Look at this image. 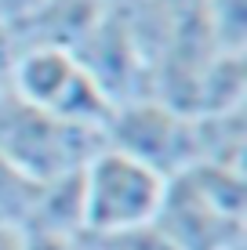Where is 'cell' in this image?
Instances as JSON below:
<instances>
[{
  "label": "cell",
  "mask_w": 247,
  "mask_h": 250,
  "mask_svg": "<svg viewBox=\"0 0 247 250\" xmlns=\"http://www.w3.org/2000/svg\"><path fill=\"white\" fill-rule=\"evenodd\" d=\"M153 225L171 250H244L247 185L244 170L193 163L167 178V192Z\"/></svg>",
  "instance_id": "cell-1"
},
{
  "label": "cell",
  "mask_w": 247,
  "mask_h": 250,
  "mask_svg": "<svg viewBox=\"0 0 247 250\" xmlns=\"http://www.w3.org/2000/svg\"><path fill=\"white\" fill-rule=\"evenodd\" d=\"M84 232L106 236L153 225L167 192V178L127 152L102 145L80 170Z\"/></svg>",
  "instance_id": "cell-3"
},
{
  "label": "cell",
  "mask_w": 247,
  "mask_h": 250,
  "mask_svg": "<svg viewBox=\"0 0 247 250\" xmlns=\"http://www.w3.org/2000/svg\"><path fill=\"white\" fill-rule=\"evenodd\" d=\"M22 250H84L80 236H22Z\"/></svg>",
  "instance_id": "cell-11"
},
{
  "label": "cell",
  "mask_w": 247,
  "mask_h": 250,
  "mask_svg": "<svg viewBox=\"0 0 247 250\" xmlns=\"http://www.w3.org/2000/svg\"><path fill=\"white\" fill-rule=\"evenodd\" d=\"M22 236H84V188L80 170L44 182Z\"/></svg>",
  "instance_id": "cell-7"
},
{
  "label": "cell",
  "mask_w": 247,
  "mask_h": 250,
  "mask_svg": "<svg viewBox=\"0 0 247 250\" xmlns=\"http://www.w3.org/2000/svg\"><path fill=\"white\" fill-rule=\"evenodd\" d=\"M106 145L142 160L164 178H175L193 163L189 113H178L153 94L131 98L113 109L106 124Z\"/></svg>",
  "instance_id": "cell-5"
},
{
  "label": "cell",
  "mask_w": 247,
  "mask_h": 250,
  "mask_svg": "<svg viewBox=\"0 0 247 250\" xmlns=\"http://www.w3.org/2000/svg\"><path fill=\"white\" fill-rule=\"evenodd\" d=\"M7 87L29 105L44 109L66 124L91 127L102 134H106V124L116 109L106 98V91L91 80V73L76 62L69 47H47V44L19 47Z\"/></svg>",
  "instance_id": "cell-4"
},
{
  "label": "cell",
  "mask_w": 247,
  "mask_h": 250,
  "mask_svg": "<svg viewBox=\"0 0 247 250\" xmlns=\"http://www.w3.org/2000/svg\"><path fill=\"white\" fill-rule=\"evenodd\" d=\"M40 185L0 156V229H25Z\"/></svg>",
  "instance_id": "cell-8"
},
{
  "label": "cell",
  "mask_w": 247,
  "mask_h": 250,
  "mask_svg": "<svg viewBox=\"0 0 247 250\" xmlns=\"http://www.w3.org/2000/svg\"><path fill=\"white\" fill-rule=\"evenodd\" d=\"M40 4L44 0H0V25H7V29L22 25L25 19H33L40 11Z\"/></svg>",
  "instance_id": "cell-9"
},
{
  "label": "cell",
  "mask_w": 247,
  "mask_h": 250,
  "mask_svg": "<svg viewBox=\"0 0 247 250\" xmlns=\"http://www.w3.org/2000/svg\"><path fill=\"white\" fill-rule=\"evenodd\" d=\"M0 250H22V232L19 229H0Z\"/></svg>",
  "instance_id": "cell-12"
},
{
  "label": "cell",
  "mask_w": 247,
  "mask_h": 250,
  "mask_svg": "<svg viewBox=\"0 0 247 250\" xmlns=\"http://www.w3.org/2000/svg\"><path fill=\"white\" fill-rule=\"evenodd\" d=\"M15 58H19V40H15V33L7 29V25H0V91L11 83Z\"/></svg>",
  "instance_id": "cell-10"
},
{
  "label": "cell",
  "mask_w": 247,
  "mask_h": 250,
  "mask_svg": "<svg viewBox=\"0 0 247 250\" xmlns=\"http://www.w3.org/2000/svg\"><path fill=\"white\" fill-rule=\"evenodd\" d=\"M102 145H106L102 131L66 124L44 109L29 105L11 87L0 91V156L37 185L84 170V163Z\"/></svg>",
  "instance_id": "cell-2"
},
{
  "label": "cell",
  "mask_w": 247,
  "mask_h": 250,
  "mask_svg": "<svg viewBox=\"0 0 247 250\" xmlns=\"http://www.w3.org/2000/svg\"><path fill=\"white\" fill-rule=\"evenodd\" d=\"M106 0H44L40 11L22 25H15V40L19 47L29 44H47V47H76L91 33L102 15H106Z\"/></svg>",
  "instance_id": "cell-6"
}]
</instances>
